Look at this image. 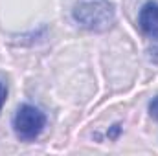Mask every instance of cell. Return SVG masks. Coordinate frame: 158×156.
<instances>
[{
	"instance_id": "1",
	"label": "cell",
	"mask_w": 158,
	"mask_h": 156,
	"mask_svg": "<svg viewBox=\"0 0 158 156\" xmlns=\"http://www.w3.org/2000/svg\"><path fill=\"white\" fill-rule=\"evenodd\" d=\"M72 17L88 31H107L116 20V11L109 0H79L72 9Z\"/></svg>"
},
{
	"instance_id": "2",
	"label": "cell",
	"mask_w": 158,
	"mask_h": 156,
	"mask_svg": "<svg viewBox=\"0 0 158 156\" xmlns=\"http://www.w3.org/2000/svg\"><path fill=\"white\" fill-rule=\"evenodd\" d=\"M46 127L44 112L33 105H22L13 116V130L19 140L31 142L39 136Z\"/></svg>"
},
{
	"instance_id": "3",
	"label": "cell",
	"mask_w": 158,
	"mask_h": 156,
	"mask_svg": "<svg viewBox=\"0 0 158 156\" xmlns=\"http://www.w3.org/2000/svg\"><path fill=\"white\" fill-rule=\"evenodd\" d=\"M138 24L142 28V31L149 37H158V4L156 2H147L142 9H140V17H138Z\"/></svg>"
},
{
	"instance_id": "4",
	"label": "cell",
	"mask_w": 158,
	"mask_h": 156,
	"mask_svg": "<svg viewBox=\"0 0 158 156\" xmlns=\"http://www.w3.org/2000/svg\"><path fill=\"white\" fill-rule=\"evenodd\" d=\"M6 99H7V84L0 81V112H2V109L6 105Z\"/></svg>"
},
{
	"instance_id": "5",
	"label": "cell",
	"mask_w": 158,
	"mask_h": 156,
	"mask_svg": "<svg viewBox=\"0 0 158 156\" xmlns=\"http://www.w3.org/2000/svg\"><path fill=\"white\" fill-rule=\"evenodd\" d=\"M149 114L155 117V119H158V97H155V99L149 103Z\"/></svg>"
}]
</instances>
